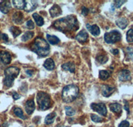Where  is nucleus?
<instances>
[{
	"mask_svg": "<svg viewBox=\"0 0 133 127\" xmlns=\"http://www.w3.org/2000/svg\"><path fill=\"white\" fill-rule=\"evenodd\" d=\"M53 27L58 30L66 32H75L79 29V22L74 15H68L56 20L53 23Z\"/></svg>",
	"mask_w": 133,
	"mask_h": 127,
	"instance_id": "1",
	"label": "nucleus"
},
{
	"mask_svg": "<svg viewBox=\"0 0 133 127\" xmlns=\"http://www.w3.org/2000/svg\"><path fill=\"white\" fill-rule=\"evenodd\" d=\"M31 50L39 56L45 57L49 54L50 46L45 39L37 37L32 44Z\"/></svg>",
	"mask_w": 133,
	"mask_h": 127,
	"instance_id": "2",
	"label": "nucleus"
},
{
	"mask_svg": "<svg viewBox=\"0 0 133 127\" xmlns=\"http://www.w3.org/2000/svg\"><path fill=\"white\" fill-rule=\"evenodd\" d=\"M79 87L75 84H69L63 89L62 99L65 102L69 103L77 99L79 94Z\"/></svg>",
	"mask_w": 133,
	"mask_h": 127,
	"instance_id": "3",
	"label": "nucleus"
},
{
	"mask_svg": "<svg viewBox=\"0 0 133 127\" xmlns=\"http://www.w3.org/2000/svg\"><path fill=\"white\" fill-rule=\"evenodd\" d=\"M20 70L15 66H11L5 70V78L3 80V84L6 87L12 86L14 81L15 78L19 74Z\"/></svg>",
	"mask_w": 133,
	"mask_h": 127,
	"instance_id": "4",
	"label": "nucleus"
},
{
	"mask_svg": "<svg viewBox=\"0 0 133 127\" xmlns=\"http://www.w3.org/2000/svg\"><path fill=\"white\" fill-rule=\"evenodd\" d=\"M37 102L41 111H46L51 106V98L47 93L44 92H38L37 95Z\"/></svg>",
	"mask_w": 133,
	"mask_h": 127,
	"instance_id": "5",
	"label": "nucleus"
},
{
	"mask_svg": "<svg viewBox=\"0 0 133 127\" xmlns=\"http://www.w3.org/2000/svg\"><path fill=\"white\" fill-rule=\"evenodd\" d=\"M104 38L105 42L107 44H115L121 40V33L117 30H112L105 33Z\"/></svg>",
	"mask_w": 133,
	"mask_h": 127,
	"instance_id": "6",
	"label": "nucleus"
},
{
	"mask_svg": "<svg viewBox=\"0 0 133 127\" xmlns=\"http://www.w3.org/2000/svg\"><path fill=\"white\" fill-rule=\"evenodd\" d=\"M91 108L94 111L98 112L101 115L106 116L107 114V110L104 104L103 103H92L91 105Z\"/></svg>",
	"mask_w": 133,
	"mask_h": 127,
	"instance_id": "7",
	"label": "nucleus"
},
{
	"mask_svg": "<svg viewBox=\"0 0 133 127\" xmlns=\"http://www.w3.org/2000/svg\"><path fill=\"white\" fill-rule=\"evenodd\" d=\"M115 91V87L110 86L109 85H103L101 88L102 94L104 97H109Z\"/></svg>",
	"mask_w": 133,
	"mask_h": 127,
	"instance_id": "8",
	"label": "nucleus"
},
{
	"mask_svg": "<svg viewBox=\"0 0 133 127\" xmlns=\"http://www.w3.org/2000/svg\"><path fill=\"white\" fill-rule=\"evenodd\" d=\"M88 38H89V34L87 32L86 30H83L81 31L77 36H76V40L78 41L80 43H85L87 41Z\"/></svg>",
	"mask_w": 133,
	"mask_h": 127,
	"instance_id": "9",
	"label": "nucleus"
},
{
	"mask_svg": "<svg viewBox=\"0 0 133 127\" xmlns=\"http://www.w3.org/2000/svg\"><path fill=\"white\" fill-rule=\"evenodd\" d=\"M0 60L4 64H9L11 61V54L6 51H0Z\"/></svg>",
	"mask_w": 133,
	"mask_h": 127,
	"instance_id": "10",
	"label": "nucleus"
},
{
	"mask_svg": "<svg viewBox=\"0 0 133 127\" xmlns=\"http://www.w3.org/2000/svg\"><path fill=\"white\" fill-rule=\"evenodd\" d=\"M35 109V102H34L33 100H29L26 102L25 105V112H27V114H31L34 112Z\"/></svg>",
	"mask_w": 133,
	"mask_h": 127,
	"instance_id": "11",
	"label": "nucleus"
},
{
	"mask_svg": "<svg viewBox=\"0 0 133 127\" xmlns=\"http://www.w3.org/2000/svg\"><path fill=\"white\" fill-rule=\"evenodd\" d=\"M11 8V3L9 1H2L0 2V11H2L3 14H6L9 12Z\"/></svg>",
	"mask_w": 133,
	"mask_h": 127,
	"instance_id": "12",
	"label": "nucleus"
},
{
	"mask_svg": "<svg viewBox=\"0 0 133 127\" xmlns=\"http://www.w3.org/2000/svg\"><path fill=\"white\" fill-rule=\"evenodd\" d=\"M37 6V2L35 1H25V11L27 12H30L33 11Z\"/></svg>",
	"mask_w": 133,
	"mask_h": 127,
	"instance_id": "13",
	"label": "nucleus"
},
{
	"mask_svg": "<svg viewBox=\"0 0 133 127\" xmlns=\"http://www.w3.org/2000/svg\"><path fill=\"white\" fill-rule=\"evenodd\" d=\"M50 14H51V16L52 18H55V17L59 16L61 14H62V10L61 9L60 7L57 4L53 5V7H52L49 10Z\"/></svg>",
	"mask_w": 133,
	"mask_h": 127,
	"instance_id": "14",
	"label": "nucleus"
},
{
	"mask_svg": "<svg viewBox=\"0 0 133 127\" xmlns=\"http://www.w3.org/2000/svg\"><path fill=\"white\" fill-rule=\"evenodd\" d=\"M118 78L121 81H128L130 80V71L128 70H121L118 74Z\"/></svg>",
	"mask_w": 133,
	"mask_h": 127,
	"instance_id": "15",
	"label": "nucleus"
},
{
	"mask_svg": "<svg viewBox=\"0 0 133 127\" xmlns=\"http://www.w3.org/2000/svg\"><path fill=\"white\" fill-rule=\"evenodd\" d=\"M86 27L88 30L91 32L92 35L95 36H98L100 34V28L97 25L91 26L90 24H87L86 25Z\"/></svg>",
	"mask_w": 133,
	"mask_h": 127,
	"instance_id": "16",
	"label": "nucleus"
},
{
	"mask_svg": "<svg viewBox=\"0 0 133 127\" xmlns=\"http://www.w3.org/2000/svg\"><path fill=\"white\" fill-rule=\"evenodd\" d=\"M12 20L15 24H20L23 22V15L21 12H15V14L13 15Z\"/></svg>",
	"mask_w": 133,
	"mask_h": 127,
	"instance_id": "17",
	"label": "nucleus"
},
{
	"mask_svg": "<svg viewBox=\"0 0 133 127\" xmlns=\"http://www.w3.org/2000/svg\"><path fill=\"white\" fill-rule=\"evenodd\" d=\"M61 68L63 70L65 71H69L70 72L73 73L75 72V65L73 62H67V63H65L64 64H63L61 66Z\"/></svg>",
	"mask_w": 133,
	"mask_h": 127,
	"instance_id": "18",
	"label": "nucleus"
},
{
	"mask_svg": "<svg viewBox=\"0 0 133 127\" xmlns=\"http://www.w3.org/2000/svg\"><path fill=\"white\" fill-rule=\"evenodd\" d=\"M110 109L116 114H120L122 112V106L118 103H112L109 105Z\"/></svg>",
	"mask_w": 133,
	"mask_h": 127,
	"instance_id": "19",
	"label": "nucleus"
},
{
	"mask_svg": "<svg viewBox=\"0 0 133 127\" xmlns=\"http://www.w3.org/2000/svg\"><path fill=\"white\" fill-rule=\"evenodd\" d=\"M43 66L47 70H53L55 68V62L51 58H48L43 63Z\"/></svg>",
	"mask_w": 133,
	"mask_h": 127,
	"instance_id": "20",
	"label": "nucleus"
},
{
	"mask_svg": "<svg viewBox=\"0 0 133 127\" xmlns=\"http://www.w3.org/2000/svg\"><path fill=\"white\" fill-rule=\"evenodd\" d=\"M116 24L120 28L124 30L127 27V25H128V21L124 18H120L116 21Z\"/></svg>",
	"mask_w": 133,
	"mask_h": 127,
	"instance_id": "21",
	"label": "nucleus"
},
{
	"mask_svg": "<svg viewBox=\"0 0 133 127\" xmlns=\"http://www.w3.org/2000/svg\"><path fill=\"white\" fill-rule=\"evenodd\" d=\"M13 4L15 8L18 9H24L25 6V1L24 0H14Z\"/></svg>",
	"mask_w": 133,
	"mask_h": 127,
	"instance_id": "22",
	"label": "nucleus"
},
{
	"mask_svg": "<svg viewBox=\"0 0 133 127\" xmlns=\"http://www.w3.org/2000/svg\"><path fill=\"white\" fill-rule=\"evenodd\" d=\"M47 41L52 45H55L57 44L58 43L60 42V39L55 36L49 35V34H47Z\"/></svg>",
	"mask_w": 133,
	"mask_h": 127,
	"instance_id": "23",
	"label": "nucleus"
},
{
	"mask_svg": "<svg viewBox=\"0 0 133 127\" xmlns=\"http://www.w3.org/2000/svg\"><path fill=\"white\" fill-rule=\"evenodd\" d=\"M33 18L35 20V23L38 26H42L44 24V20L42 17L40 16L37 13L33 14Z\"/></svg>",
	"mask_w": 133,
	"mask_h": 127,
	"instance_id": "24",
	"label": "nucleus"
},
{
	"mask_svg": "<svg viewBox=\"0 0 133 127\" xmlns=\"http://www.w3.org/2000/svg\"><path fill=\"white\" fill-rule=\"evenodd\" d=\"M56 117V113L55 112H51V113L49 114L46 117L45 119V123L46 124H51L53 123L55 118Z\"/></svg>",
	"mask_w": 133,
	"mask_h": 127,
	"instance_id": "25",
	"label": "nucleus"
},
{
	"mask_svg": "<svg viewBox=\"0 0 133 127\" xmlns=\"http://www.w3.org/2000/svg\"><path fill=\"white\" fill-rule=\"evenodd\" d=\"M10 32L12 33L14 38H17V37L19 36L21 33V30L19 27H16V26H12L10 27Z\"/></svg>",
	"mask_w": 133,
	"mask_h": 127,
	"instance_id": "26",
	"label": "nucleus"
},
{
	"mask_svg": "<svg viewBox=\"0 0 133 127\" xmlns=\"http://www.w3.org/2000/svg\"><path fill=\"white\" fill-rule=\"evenodd\" d=\"M33 36H34V33L33 32H27L23 34V36L21 38V40L23 42L28 41L33 38Z\"/></svg>",
	"mask_w": 133,
	"mask_h": 127,
	"instance_id": "27",
	"label": "nucleus"
},
{
	"mask_svg": "<svg viewBox=\"0 0 133 127\" xmlns=\"http://www.w3.org/2000/svg\"><path fill=\"white\" fill-rule=\"evenodd\" d=\"M110 76L109 72L107 70H101L99 71V78L102 80H106Z\"/></svg>",
	"mask_w": 133,
	"mask_h": 127,
	"instance_id": "28",
	"label": "nucleus"
},
{
	"mask_svg": "<svg viewBox=\"0 0 133 127\" xmlns=\"http://www.w3.org/2000/svg\"><path fill=\"white\" fill-rule=\"evenodd\" d=\"M14 114L16 115L17 117H19L21 119H26V117L23 115V111H22V110H21V108H15L14 109Z\"/></svg>",
	"mask_w": 133,
	"mask_h": 127,
	"instance_id": "29",
	"label": "nucleus"
},
{
	"mask_svg": "<svg viewBox=\"0 0 133 127\" xmlns=\"http://www.w3.org/2000/svg\"><path fill=\"white\" fill-rule=\"evenodd\" d=\"M96 60L101 64H104L108 61V57H107L106 56H104V55H99V56H97Z\"/></svg>",
	"mask_w": 133,
	"mask_h": 127,
	"instance_id": "30",
	"label": "nucleus"
},
{
	"mask_svg": "<svg viewBox=\"0 0 133 127\" xmlns=\"http://www.w3.org/2000/svg\"><path fill=\"white\" fill-rule=\"evenodd\" d=\"M127 40L129 43L133 42V30L130 29L127 33Z\"/></svg>",
	"mask_w": 133,
	"mask_h": 127,
	"instance_id": "31",
	"label": "nucleus"
},
{
	"mask_svg": "<svg viewBox=\"0 0 133 127\" xmlns=\"http://www.w3.org/2000/svg\"><path fill=\"white\" fill-rule=\"evenodd\" d=\"M65 112H66V114L69 117H72L75 113V111H74V109L73 108L70 107V106H66L65 107Z\"/></svg>",
	"mask_w": 133,
	"mask_h": 127,
	"instance_id": "32",
	"label": "nucleus"
},
{
	"mask_svg": "<svg viewBox=\"0 0 133 127\" xmlns=\"http://www.w3.org/2000/svg\"><path fill=\"white\" fill-rule=\"evenodd\" d=\"M91 119L93 122H95V123H101L103 121V118L101 117H98L96 114H91Z\"/></svg>",
	"mask_w": 133,
	"mask_h": 127,
	"instance_id": "33",
	"label": "nucleus"
},
{
	"mask_svg": "<svg viewBox=\"0 0 133 127\" xmlns=\"http://www.w3.org/2000/svg\"><path fill=\"white\" fill-rule=\"evenodd\" d=\"M127 52L128 57L131 60H133V48H127Z\"/></svg>",
	"mask_w": 133,
	"mask_h": 127,
	"instance_id": "34",
	"label": "nucleus"
},
{
	"mask_svg": "<svg viewBox=\"0 0 133 127\" xmlns=\"http://www.w3.org/2000/svg\"><path fill=\"white\" fill-rule=\"evenodd\" d=\"M26 27L29 30H31V29H33L35 27V25H34V23L33 22L32 20H28L26 22Z\"/></svg>",
	"mask_w": 133,
	"mask_h": 127,
	"instance_id": "35",
	"label": "nucleus"
},
{
	"mask_svg": "<svg viewBox=\"0 0 133 127\" xmlns=\"http://www.w3.org/2000/svg\"><path fill=\"white\" fill-rule=\"evenodd\" d=\"M127 1H115V5L116 8H121L123 4H124Z\"/></svg>",
	"mask_w": 133,
	"mask_h": 127,
	"instance_id": "36",
	"label": "nucleus"
},
{
	"mask_svg": "<svg viewBox=\"0 0 133 127\" xmlns=\"http://www.w3.org/2000/svg\"><path fill=\"white\" fill-rule=\"evenodd\" d=\"M129 123L127 120H123L121 123V124H119L118 127H129Z\"/></svg>",
	"mask_w": 133,
	"mask_h": 127,
	"instance_id": "37",
	"label": "nucleus"
},
{
	"mask_svg": "<svg viewBox=\"0 0 133 127\" xmlns=\"http://www.w3.org/2000/svg\"><path fill=\"white\" fill-rule=\"evenodd\" d=\"M88 13H89V9L85 8V7H83V9H82V14L85 15V16H86L88 14Z\"/></svg>",
	"mask_w": 133,
	"mask_h": 127,
	"instance_id": "38",
	"label": "nucleus"
},
{
	"mask_svg": "<svg viewBox=\"0 0 133 127\" xmlns=\"http://www.w3.org/2000/svg\"><path fill=\"white\" fill-rule=\"evenodd\" d=\"M2 38L5 42H8V40H9V38H8V36L5 33H3L2 35Z\"/></svg>",
	"mask_w": 133,
	"mask_h": 127,
	"instance_id": "39",
	"label": "nucleus"
},
{
	"mask_svg": "<svg viewBox=\"0 0 133 127\" xmlns=\"http://www.w3.org/2000/svg\"><path fill=\"white\" fill-rule=\"evenodd\" d=\"M13 98H14V100H18L19 99L21 98V96H20L19 94H17V93H16V92H15V93H14V94H13Z\"/></svg>",
	"mask_w": 133,
	"mask_h": 127,
	"instance_id": "40",
	"label": "nucleus"
},
{
	"mask_svg": "<svg viewBox=\"0 0 133 127\" xmlns=\"http://www.w3.org/2000/svg\"><path fill=\"white\" fill-rule=\"evenodd\" d=\"M124 103H125V105H124V109L126 111L128 112V113H129V103L127 102V101H124Z\"/></svg>",
	"mask_w": 133,
	"mask_h": 127,
	"instance_id": "41",
	"label": "nucleus"
},
{
	"mask_svg": "<svg viewBox=\"0 0 133 127\" xmlns=\"http://www.w3.org/2000/svg\"><path fill=\"white\" fill-rule=\"evenodd\" d=\"M26 74H27L28 76H31L32 75H33V70H26Z\"/></svg>",
	"mask_w": 133,
	"mask_h": 127,
	"instance_id": "42",
	"label": "nucleus"
},
{
	"mask_svg": "<svg viewBox=\"0 0 133 127\" xmlns=\"http://www.w3.org/2000/svg\"><path fill=\"white\" fill-rule=\"evenodd\" d=\"M111 52H112L114 55H117L118 54V50H117V49H114V50H112V51H111Z\"/></svg>",
	"mask_w": 133,
	"mask_h": 127,
	"instance_id": "43",
	"label": "nucleus"
},
{
	"mask_svg": "<svg viewBox=\"0 0 133 127\" xmlns=\"http://www.w3.org/2000/svg\"><path fill=\"white\" fill-rule=\"evenodd\" d=\"M29 127H35V126H29Z\"/></svg>",
	"mask_w": 133,
	"mask_h": 127,
	"instance_id": "44",
	"label": "nucleus"
}]
</instances>
